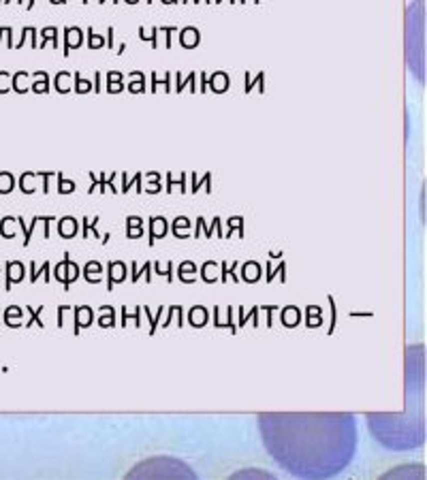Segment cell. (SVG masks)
<instances>
[{"instance_id": "cell-7", "label": "cell", "mask_w": 427, "mask_h": 480, "mask_svg": "<svg viewBox=\"0 0 427 480\" xmlns=\"http://www.w3.org/2000/svg\"><path fill=\"white\" fill-rule=\"evenodd\" d=\"M77 230H79V222H77V218H73V216H64V218L58 220V233L62 237L70 239V237L77 235Z\"/></svg>"}, {"instance_id": "cell-48", "label": "cell", "mask_w": 427, "mask_h": 480, "mask_svg": "<svg viewBox=\"0 0 427 480\" xmlns=\"http://www.w3.org/2000/svg\"><path fill=\"white\" fill-rule=\"evenodd\" d=\"M176 310H178V306H169V314H167V318H164V324H162V326H169V322H171V316L176 314Z\"/></svg>"}, {"instance_id": "cell-13", "label": "cell", "mask_w": 427, "mask_h": 480, "mask_svg": "<svg viewBox=\"0 0 427 480\" xmlns=\"http://www.w3.org/2000/svg\"><path fill=\"white\" fill-rule=\"evenodd\" d=\"M306 326L310 329H318L322 324V310L318 306H306Z\"/></svg>"}, {"instance_id": "cell-36", "label": "cell", "mask_w": 427, "mask_h": 480, "mask_svg": "<svg viewBox=\"0 0 427 480\" xmlns=\"http://www.w3.org/2000/svg\"><path fill=\"white\" fill-rule=\"evenodd\" d=\"M144 310H146V316L150 318V335H154V333H156V326H158V318L162 316V308H158V312H156V314H152L148 306H146Z\"/></svg>"}, {"instance_id": "cell-4", "label": "cell", "mask_w": 427, "mask_h": 480, "mask_svg": "<svg viewBox=\"0 0 427 480\" xmlns=\"http://www.w3.org/2000/svg\"><path fill=\"white\" fill-rule=\"evenodd\" d=\"M84 43V32L82 28H77V26H66L64 28V56L70 54V50H75V47H82Z\"/></svg>"}, {"instance_id": "cell-1", "label": "cell", "mask_w": 427, "mask_h": 480, "mask_svg": "<svg viewBox=\"0 0 427 480\" xmlns=\"http://www.w3.org/2000/svg\"><path fill=\"white\" fill-rule=\"evenodd\" d=\"M167 233H169V222L164 220V216H152V218H150V239H148V244L154 246L156 239H162Z\"/></svg>"}, {"instance_id": "cell-18", "label": "cell", "mask_w": 427, "mask_h": 480, "mask_svg": "<svg viewBox=\"0 0 427 480\" xmlns=\"http://www.w3.org/2000/svg\"><path fill=\"white\" fill-rule=\"evenodd\" d=\"M201 186H205V192H208V194L212 192V173H210V171H205L201 180H196V175L192 173V186H190V192H192V194H196V192L201 190Z\"/></svg>"}, {"instance_id": "cell-47", "label": "cell", "mask_w": 427, "mask_h": 480, "mask_svg": "<svg viewBox=\"0 0 427 480\" xmlns=\"http://www.w3.org/2000/svg\"><path fill=\"white\" fill-rule=\"evenodd\" d=\"M276 308H278V306H265V312H267V326H272V314H274Z\"/></svg>"}, {"instance_id": "cell-51", "label": "cell", "mask_w": 427, "mask_h": 480, "mask_svg": "<svg viewBox=\"0 0 427 480\" xmlns=\"http://www.w3.org/2000/svg\"><path fill=\"white\" fill-rule=\"evenodd\" d=\"M182 2H194L196 4V2H201V0H182ZM203 2H214V0H203Z\"/></svg>"}, {"instance_id": "cell-17", "label": "cell", "mask_w": 427, "mask_h": 480, "mask_svg": "<svg viewBox=\"0 0 427 480\" xmlns=\"http://www.w3.org/2000/svg\"><path fill=\"white\" fill-rule=\"evenodd\" d=\"M100 318H98V326L102 329H109V326H116V310L112 306H100Z\"/></svg>"}, {"instance_id": "cell-32", "label": "cell", "mask_w": 427, "mask_h": 480, "mask_svg": "<svg viewBox=\"0 0 427 480\" xmlns=\"http://www.w3.org/2000/svg\"><path fill=\"white\" fill-rule=\"evenodd\" d=\"M56 178H58V192L60 194H70V192L75 190V182H70V180H64V173H56Z\"/></svg>"}, {"instance_id": "cell-46", "label": "cell", "mask_w": 427, "mask_h": 480, "mask_svg": "<svg viewBox=\"0 0 427 480\" xmlns=\"http://www.w3.org/2000/svg\"><path fill=\"white\" fill-rule=\"evenodd\" d=\"M176 180H173V173H167V188H164V190H167V192H173V186H176Z\"/></svg>"}, {"instance_id": "cell-19", "label": "cell", "mask_w": 427, "mask_h": 480, "mask_svg": "<svg viewBox=\"0 0 427 480\" xmlns=\"http://www.w3.org/2000/svg\"><path fill=\"white\" fill-rule=\"evenodd\" d=\"M237 312H240V320H237V326H244L248 322V318L252 320V326H258V306H254L250 312H248V316H246V312H244V308H237Z\"/></svg>"}, {"instance_id": "cell-10", "label": "cell", "mask_w": 427, "mask_h": 480, "mask_svg": "<svg viewBox=\"0 0 427 480\" xmlns=\"http://www.w3.org/2000/svg\"><path fill=\"white\" fill-rule=\"evenodd\" d=\"M82 274H84V278L88 280L90 284H98L100 282V274H102V265L98 260H90V262H86V267L82 269Z\"/></svg>"}, {"instance_id": "cell-52", "label": "cell", "mask_w": 427, "mask_h": 480, "mask_svg": "<svg viewBox=\"0 0 427 480\" xmlns=\"http://www.w3.org/2000/svg\"><path fill=\"white\" fill-rule=\"evenodd\" d=\"M50 2H52V4H64L66 0H50Z\"/></svg>"}, {"instance_id": "cell-57", "label": "cell", "mask_w": 427, "mask_h": 480, "mask_svg": "<svg viewBox=\"0 0 427 480\" xmlns=\"http://www.w3.org/2000/svg\"><path fill=\"white\" fill-rule=\"evenodd\" d=\"M214 2H216V4H220V2H224V0H214Z\"/></svg>"}, {"instance_id": "cell-38", "label": "cell", "mask_w": 427, "mask_h": 480, "mask_svg": "<svg viewBox=\"0 0 427 480\" xmlns=\"http://www.w3.org/2000/svg\"><path fill=\"white\" fill-rule=\"evenodd\" d=\"M327 301H329V306H331V326H329L327 333L331 335V333H334V329H336V324H338V308H336V299L331 297V294L327 297Z\"/></svg>"}, {"instance_id": "cell-58", "label": "cell", "mask_w": 427, "mask_h": 480, "mask_svg": "<svg viewBox=\"0 0 427 480\" xmlns=\"http://www.w3.org/2000/svg\"><path fill=\"white\" fill-rule=\"evenodd\" d=\"M82 2H84V4H88V2H90V0H82Z\"/></svg>"}, {"instance_id": "cell-37", "label": "cell", "mask_w": 427, "mask_h": 480, "mask_svg": "<svg viewBox=\"0 0 427 480\" xmlns=\"http://www.w3.org/2000/svg\"><path fill=\"white\" fill-rule=\"evenodd\" d=\"M148 178H152V184L146 188V192H150V194H158V192L162 190V186L158 184V180H160V173H148Z\"/></svg>"}, {"instance_id": "cell-23", "label": "cell", "mask_w": 427, "mask_h": 480, "mask_svg": "<svg viewBox=\"0 0 427 480\" xmlns=\"http://www.w3.org/2000/svg\"><path fill=\"white\" fill-rule=\"evenodd\" d=\"M73 77L68 73V70H60V73L56 75V82H54V88L60 92V94H66L70 90V86H68V79Z\"/></svg>"}, {"instance_id": "cell-54", "label": "cell", "mask_w": 427, "mask_h": 480, "mask_svg": "<svg viewBox=\"0 0 427 480\" xmlns=\"http://www.w3.org/2000/svg\"><path fill=\"white\" fill-rule=\"evenodd\" d=\"M124 2H128V4H137V0H124Z\"/></svg>"}, {"instance_id": "cell-15", "label": "cell", "mask_w": 427, "mask_h": 480, "mask_svg": "<svg viewBox=\"0 0 427 480\" xmlns=\"http://www.w3.org/2000/svg\"><path fill=\"white\" fill-rule=\"evenodd\" d=\"M254 88H258V92L263 94L265 92V73L260 70V73H256V77H252L250 73H246V86H244V92H252Z\"/></svg>"}, {"instance_id": "cell-11", "label": "cell", "mask_w": 427, "mask_h": 480, "mask_svg": "<svg viewBox=\"0 0 427 480\" xmlns=\"http://www.w3.org/2000/svg\"><path fill=\"white\" fill-rule=\"evenodd\" d=\"M188 322H190L194 329H201V326L208 324V310L203 306H194L190 312H188Z\"/></svg>"}, {"instance_id": "cell-28", "label": "cell", "mask_w": 427, "mask_h": 480, "mask_svg": "<svg viewBox=\"0 0 427 480\" xmlns=\"http://www.w3.org/2000/svg\"><path fill=\"white\" fill-rule=\"evenodd\" d=\"M158 28L156 26H152V28H150L148 32H146V28L144 26H139V38H141V41H150V43H152V47H154V50H156V47H158Z\"/></svg>"}, {"instance_id": "cell-26", "label": "cell", "mask_w": 427, "mask_h": 480, "mask_svg": "<svg viewBox=\"0 0 427 480\" xmlns=\"http://www.w3.org/2000/svg\"><path fill=\"white\" fill-rule=\"evenodd\" d=\"M130 269H132V282H137V280L144 276V274H146V282H150V280H152V274H150V271H152V262H146V265L141 267V269L137 267V262H130Z\"/></svg>"}, {"instance_id": "cell-34", "label": "cell", "mask_w": 427, "mask_h": 480, "mask_svg": "<svg viewBox=\"0 0 427 480\" xmlns=\"http://www.w3.org/2000/svg\"><path fill=\"white\" fill-rule=\"evenodd\" d=\"M226 226H228V237H231V233H233V230H237V233H240V237H244V218H242V216H235V218H228L226 220Z\"/></svg>"}, {"instance_id": "cell-6", "label": "cell", "mask_w": 427, "mask_h": 480, "mask_svg": "<svg viewBox=\"0 0 427 480\" xmlns=\"http://www.w3.org/2000/svg\"><path fill=\"white\" fill-rule=\"evenodd\" d=\"M94 320V312L90 306H82V308H75V326H73V333L77 335L79 331L84 329V326H90Z\"/></svg>"}, {"instance_id": "cell-5", "label": "cell", "mask_w": 427, "mask_h": 480, "mask_svg": "<svg viewBox=\"0 0 427 480\" xmlns=\"http://www.w3.org/2000/svg\"><path fill=\"white\" fill-rule=\"evenodd\" d=\"M201 43V32L196 26H186L180 30V45L186 47V50H192Z\"/></svg>"}, {"instance_id": "cell-24", "label": "cell", "mask_w": 427, "mask_h": 480, "mask_svg": "<svg viewBox=\"0 0 427 480\" xmlns=\"http://www.w3.org/2000/svg\"><path fill=\"white\" fill-rule=\"evenodd\" d=\"M47 41H52L54 47L58 50V28H56V26H47V28L41 30V43H38V45L45 47Z\"/></svg>"}, {"instance_id": "cell-25", "label": "cell", "mask_w": 427, "mask_h": 480, "mask_svg": "<svg viewBox=\"0 0 427 480\" xmlns=\"http://www.w3.org/2000/svg\"><path fill=\"white\" fill-rule=\"evenodd\" d=\"M141 180H144V173H137L135 175V178H132V180H128V175H126V173H122V192H128V188L132 186V184H135V186H137V192H144V186H141Z\"/></svg>"}, {"instance_id": "cell-53", "label": "cell", "mask_w": 427, "mask_h": 480, "mask_svg": "<svg viewBox=\"0 0 427 480\" xmlns=\"http://www.w3.org/2000/svg\"><path fill=\"white\" fill-rule=\"evenodd\" d=\"M160 2H164V4H173V2H178V0H160Z\"/></svg>"}, {"instance_id": "cell-56", "label": "cell", "mask_w": 427, "mask_h": 480, "mask_svg": "<svg viewBox=\"0 0 427 480\" xmlns=\"http://www.w3.org/2000/svg\"><path fill=\"white\" fill-rule=\"evenodd\" d=\"M240 2H248V0H240ZM252 2H258V0H252Z\"/></svg>"}, {"instance_id": "cell-16", "label": "cell", "mask_w": 427, "mask_h": 480, "mask_svg": "<svg viewBox=\"0 0 427 480\" xmlns=\"http://www.w3.org/2000/svg\"><path fill=\"white\" fill-rule=\"evenodd\" d=\"M186 228H190V220H188L186 216H178V218L173 220V226H171L173 235H176L178 239H188L190 235L186 233Z\"/></svg>"}, {"instance_id": "cell-40", "label": "cell", "mask_w": 427, "mask_h": 480, "mask_svg": "<svg viewBox=\"0 0 427 480\" xmlns=\"http://www.w3.org/2000/svg\"><path fill=\"white\" fill-rule=\"evenodd\" d=\"M107 84H122V73H120V70H109V73H107Z\"/></svg>"}, {"instance_id": "cell-41", "label": "cell", "mask_w": 427, "mask_h": 480, "mask_svg": "<svg viewBox=\"0 0 427 480\" xmlns=\"http://www.w3.org/2000/svg\"><path fill=\"white\" fill-rule=\"evenodd\" d=\"M237 476H260V478H274L270 472H254V470H246V472H242V474H237Z\"/></svg>"}, {"instance_id": "cell-39", "label": "cell", "mask_w": 427, "mask_h": 480, "mask_svg": "<svg viewBox=\"0 0 427 480\" xmlns=\"http://www.w3.org/2000/svg\"><path fill=\"white\" fill-rule=\"evenodd\" d=\"M158 32H164V47L169 50V47L173 45L171 43V34H173V32H178V26H162V28H158Z\"/></svg>"}, {"instance_id": "cell-20", "label": "cell", "mask_w": 427, "mask_h": 480, "mask_svg": "<svg viewBox=\"0 0 427 480\" xmlns=\"http://www.w3.org/2000/svg\"><path fill=\"white\" fill-rule=\"evenodd\" d=\"M194 82H196V73H188L186 79H182V73L178 70V73H176V92H182L186 86H190V92H196Z\"/></svg>"}, {"instance_id": "cell-22", "label": "cell", "mask_w": 427, "mask_h": 480, "mask_svg": "<svg viewBox=\"0 0 427 480\" xmlns=\"http://www.w3.org/2000/svg\"><path fill=\"white\" fill-rule=\"evenodd\" d=\"M34 77H38V82L32 84V90L38 92V94H45V92H50V75L45 73V70H36Z\"/></svg>"}, {"instance_id": "cell-12", "label": "cell", "mask_w": 427, "mask_h": 480, "mask_svg": "<svg viewBox=\"0 0 427 480\" xmlns=\"http://www.w3.org/2000/svg\"><path fill=\"white\" fill-rule=\"evenodd\" d=\"M242 280L244 282H258L260 280V267H258V262L254 260H248V262H244V267H242Z\"/></svg>"}, {"instance_id": "cell-3", "label": "cell", "mask_w": 427, "mask_h": 480, "mask_svg": "<svg viewBox=\"0 0 427 480\" xmlns=\"http://www.w3.org/2000/svg\"><path fill=\"white\" fill-rule=\"evenodd\" d=\"M228 86H231V79H228L226 70H214V73L208 77V90L216 92V94L226 92Z\"/></svg>"}, {"instance_id": "cell-14", "label": "cell", "mask_w": 427, "mask_h": 480, "mask_svg": "<svg viewBox=\"0 0 427 480\" xmlns=\"http://www.w3.org/2000/svg\"><path fill=\"white\" fill-rule=\"evenodd\" d=\"M126 235H128L130 239L144 235V218H139V216H128V218H126Z\"/></svg>"}, {"instance_id": "cell-45", "label": "cell", "mask_w": 427, "mask_h": 480, "mask_svg": "<svg viewBox=\"0 0 427 480\" xmlns=\"http://www.w3.org/2000/svg\"><path fill=\"white\" fill-rule=\"evenodd\" d=\"M92 88H94V92H100V73H98V70H96V73H94Z\"/></svg>"}, {"instance_id": "cell-30", "label": "cell", "mask_w": 427, "mask_h": 480, "mask_svg": "<svg viewBox=\"0 0 427 480\" xmlns=\"http://www.w3.org/2000/svg\"><path fill=\"white\" fill-rule=\"evenodd\" d=\"M139 314H141V306H137L135 308V314H128V308H122V322H120V326H126L128 324V318L135 322V326H141V318H139Z\"/></svg>"}, {"instance_id": "cell-55", "label": "cell", "mask_w": 427, "mask_h": 480, "mask_svg": "<svg viewBox=\"0 0 427 480\" xmlns=\"http://www.w3.org/2000/svg\"><path fill=\"white\" fill-rule=\"evenodd\" d=\"M98 2L102 4V2H107V0H98ZM114 2H120V0H114Z\"/></svg>"}, {"instance_id": "cell-2", "label": "cell", "mask_w": 427, "mask_h": 480, "mask_svg": "<svg viewBox=\"0 0 427 480\" xmlns=\"http://www.w3.org/2000/svg\"><path fill=\"white\" fill-rule=\"evenodd\" d=\"M126 280V265L122 260H109L107 265V290L112 292L114 290V284L116 282H124Z\"/></svg>"}, {"instance_id": "cell-27", "label": "cell", "mask_w": 427, "mask_h": 480, "mask_svg": "<svg viewBox=\"0 0 427 480\" xmlns=\"http://www.w3.org/2000/svg\"><path fill=\"white\" fill-rule=\"evenodd\" d=\"M265 269H267V282H272V280L276 278V274H280V280H282V282H286V274H284V271H286V262H284V260H280V265H278V269H272V260H267V265H265Z\"/></svg>"}, {"instance_id": "cell-29", "label": "cell", "mask_w": 427, "mask_h": 480, "mask_svg": "<svg viewBox=\"0 0 427 480\" xmlns=\"http://www.w3.org/2000/svg\"><path fill=\"white\" fill-rule=\"evenodd\" d=\"M13 184H15V180L9 171L0 173V194H9V192L13 190Z\"/></svg>"}, {"instance_id": "cell-21", "label": "cell", "mask_w": 427, "mask_h": 480, "mask_svg": "<svg viewBox=\"0 0 427 480\" xmlns=\"http://www.w3.org/2000/svg\"><path fill=\"white\" fill-rule=\"evenodd\" d=\"M128 77H130V79H135L132 84H128V90H130V92H135V94L146 92V75L141 73V70H132V73H130Z\"/></svg>"}, {"instance_id": "cell-8", "label": "cell", "mask_w": 427, "mask_h": 480, "mask_svg": "<svg viewBox=\"0 0 427 480\" xmlns=\"http://www.w3.org/2000/svg\"><path fill=\"white\" fill-rule=\"evenodd\" d=\"M22 280H24V265L22 262H18V260L6 262V282H4L6 290H11L13 282H22Z\"/></svg>"}, {"instance_id": "cell-31", "label": "cell", "mask_w": 427, "mask_h": 480, "mask_svg": "<svg viewBox=\"0 0 427 480\" xmlns=\"http://www.w3.org/2000/svg\"><path fill=\"white\" fill-rule=\"evenodd\" d=\"M73 79H75V92L86 94V92H90V90H92V82H90V79H84L79 70L73 75Z\"/></svg>"}, {"instance_id": "cell-50", "label": "cell", "mask_w": 427, "mask_h": 480, "mask_svg": "<svg viewBox=\"0 0 427 480\" xmlns=\"http://www.w3.org/2000/svg\"><path fill=\"white\" fill-rule=\"evenodd\" d=\"M350 316H372L370 312H350Z\"/></svg>"}, {"instance_id": "cell-9", "label": "cell", "mask_w": 427, "mask_h": 480, "mask_svg": "<svg viewBox=\"0 0 427 480\" xmlns=\"http://www.w3.org/2000/svg\"><path fill=\"white\" fill-rule=\"evenodd\" d=\"M280 320H282L284 326L292 329V326H297L299 320H302V312H299L297 306H286V308H282V312H280Z\"/></svg>"}, {"instance_id": "cell-42", "label": "cell", "mask_w": 427, "mask_h": 480, "mask_svg": "<svg viewBox=\"0 0 427 480\" xmlns=\"http://www.w3.org/2000/svg\"><path fill=\"white\" fill-rule=\"evenodd\" d=\"M124 90V84H107V92L109 94H118Z\"/></svg>"}, {"instance_id": "cell-43", "label": "cell", "mask_w": 427, "mask_h": 480, "mask_svg": "<svg viewBox=\"0 0 427 480\" xmlns=\"http://www.w3.org/2000/svg\"><path fill=\"white\" fill-rule=\"evenodd\" d=\"M114 32H116L114 26H109V28H107V47H109L112 52H114Z\"/></svg>"}, {"instance_id": "cell-35", "label": "cell", "mask_w": 427, "mask_h": 480, "mask_svg": "<svg viewBox=\"0 0 427 480\" xmlns=\"http://www.w3.org/2000/svg\"><path fill=\"white\" fill-rule=\"evenodd\" d=\"M186 271H196L194 262H190V260L182 262V265H180V271H178V276H180V282H184V284H190V282H194L192 278H188V276H186Z\"/></svg>"}, {"instance_id": "cell-49", "label": "cell", "mask_w": 427, "mask_h": 480, "mask_svg": "<svg viewBox=\"0 0 427 480\" xmlns=\"http://www.w3.org/2000/svg\"><path fill=\"white\" fill-rule=\"evenodd\" d=\"M199 92H208V73H201V90Z\"/></svg>"}, {"instance_id": "cell-44", "label": "cell", "mask_w": 427, "mask_h": 480, "mask_svg": "<svg viewBox=\"0 0 427 480\" xmlns=\"http://www.w3.org/2000/svg\"><path fill=\"white\" fill-rule=\"evenodd\" d=\"M158 86H160V79H158V73L154 70V73H152V86H150V90L156 92V90H158Z\"/></svg>"}, {"instance_id": "cell-33", "label": "cell", "mask_w": 427, "mask_h": 480, "mask_svg": "<svg viewBox=\"0 0 427 480\" xmlns=\"http://www.w3.org/2000/svg\"><path fill=\"white\" fill-rule=\"evenodd\" d=\"M88 47L90 50H102V47H105V38H102L100 34H96L92 26L88 28Z\"/></svg>"}]
</instances>
